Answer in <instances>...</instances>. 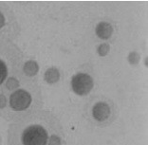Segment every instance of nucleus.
<instances>
[{
	"label": "nucleus",
	"mask_w": 148,
	"mask_h": 145,
	"mask_svg": "<svg viewBox=\"0 0 148 145\" xmlns=\"http://www.w3.org/2000/svg\"><path fill=\"white\" fill-rule=\"evenodd\" d=\"M24 56L10 39L0 37V85H7L11 78H18L24 71Z\"/></svg>",
	"instance_id": "obj_2"
},
{
	"label": "nucleus",
	"mask_w": 148,
	"mask_h": 145,
	"mask_svg": "<svg viewBox=\"0 0 148 145\" xmlns=\"http://www.w3.org/2000/svg\"><path fill=\"white\" fill-rule=\"evenodd\" d=\"M7 103H8V100H7L6 96L0 95V109L6 107L7 106Z\"/></svg>",
	"instance_id": "obj_13"
},
{
	"label": "nucleus",
	"mask_w": 148,
	"mask_h": 145,
	"mask_svg": "<svg viewBox=\"0 0 148 145\" xmlns=\"http://www.w3.org/2000/svg\"><path fill=\"white\" fill-rule=\"evenodd\" d=\"M73 91L80 96L88 94L93 88V80L88 74L78 73L73 76L71 80Z\"/></svg>",
	"instance_id": "obj_5"
},
{
	"label": "nucleus",
	"mask_w": 148,
	"mask_h": 145,
	"mask_svg": "<svg viewBox=\"0 0 148 145\" xmlns=\"http://www.w3.org/2000/svg\"><path fill=\"white\" fill-rule=\"evenodd\" d=\"M49 145H62V139L61 137L56 134H52L49 137Z\"/></svg>",
	"instance_id": "obj_10"
},
{
	"label": "nucleus",
	"mask_w": 148,
	"mask_h": 145,
	"mask_svg": "<svg viewBox=\"0 0 148 145\" xmlns=\"http://www.w3.org/2000/svg\"><path fill=\"white\" fill-rule=\"evenodd\" d=\"M113 32V28L109 23L101 22L96 27V33L101 39H108Z\"/></svg>",
	"instance_id": "obj_7"
},
{
	"label": "nucleus",
	"mask_w": 148,
	"mask_h": 145,
	"mask_svg": "<svg viewBox=\"0 0 148 145\" xmlns=\"http://www.w3.org/2000/svg\"><path fill=\"white\" fill-rule=\"evenodd\" d=\"M109 51V46L107 44H102L98 48V53L101 56H106Z\"/></svg>",
	"instance_id": "obj_11"
},
{
	"label": "nucleus",
	"mask_w": 148,
	"mask_h": 145,
	"mask_svg": "<svg viewBox=\"0 0 148 145\" xmlns=\"http://www.w3.org/2000/svg\"><path fill=\"white\" fill-rule=\"evenodd\" d=\"M23 70H24V73L27 76L29 77L34 76L37 73V71H38V65L35 62H33V61H29V62L25 63L24 69Z\"/></svg>",
	"instance_id": "obj_9"
},
{
	"label": "nucleus",
	"mask_w": 148,
	"mask_h": 145,
	"mask_svg": "<svg viewBox=\"0 0 148 145\" xmlns=\"http://www.w3.org/2000/svg\"><path fill=\"white\" fill-rule=\"evenodd\" d=\"M60 78V73L58 71V69L55 67H50L45 73V80L48 83H55L59 81Z\"/></svg>",
	"instance_id": "obj_8"
},
{
	"label": "nucleus",
	"mask_w": 148,
	"mask_h": 145,
	"mask_svg": "<svg viewBox=\"0 0 148 145\" xmlns=\"http://www.w3.org/2000/svg\"><path fill=\"white\" fill-rule=\"evenodd\" d=\"M50 136L40 121V115H29L10 127L9 145H49Z\"/></svg>",
	"instance_id": "obj_1"
},
{
	"label": "nucleus",
	"mask_w": 148,
	"mask_h": 145,
	"mask_svg": "<svg viewBox=\"0 0 148 145\" xmlns=\"http://www.w3.org/2000/svg\"><path fill=\"white\" fill-rule=\"evenodd\" d=\"M17 33V23L8 7L0 4V37L10 39Z\"/></svg>",
	"instance_id": "obj_3"
},
{
	"label": "nucleus",
	"mask_w": 148,
	"mask_h": 145,
	"mask_svg": "<svg viewBox=\"0 0 148 145\" xmlns=\"http://www.w3.org/2000/svg\"><path fill=\"white\" fill-rule=\"evenodd\" d=\"M128 60L130 64H137L140 60V56L136 52H131L128 56Z\"/></svg>",
	"instance_id": "obj_12"
},
{
	"label": "nucleus",
	"mask_w": 148,
	"mask_h": 145,
	"mask_svg": "<svg viewBox=\"0 0 148 145\" xmlns=\"http://www.w3.org/2000/svg\"><path fill=\"white\" fill-rule=\"evenodd\" d=\"M32 95L25 89H18L12 92L10 96V107L16 112L28 109L32 104Z\"/></svg>",
	"instance_id": "obj_4"
},
{
	"label": "nucleus",
	"mask_w": 148,
	"mask_h": 145,
	"mask_svg": "<svg viewBox=\"0 0 148 145\" xmlns=\"http://www.w3.org/2000/svg\"><path fill=\"white\" fill-rule=\"evenodd\" d=\"M110 115V107L105 102H99L94 104L92 108V116L97 121H105Z\"/></svg>",
	"instance_id": "obj_6"
}]
</instances>
